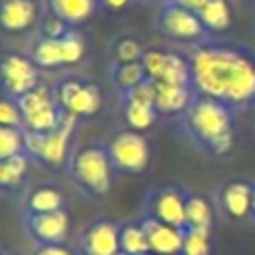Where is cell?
<instances>
[{"instance_id":"1","label":"cell","mask_w":255,"mask_h":255,"mask_svg":"<svg viewBox=\"0 0 255 255\" xmlns=\"http://www.w3.org/2000/svg\"><path fill=\"white\" fill-rule=\"evenodd\" d=\"M191 84L197 94L235 110L255 104V56L225 46H201L191 54Z\"/></svg>"},{"instance_id":"2","label":"cell","mask_w":255,"mask_h":255,"mask_svg":"<svg viewBox=\"0 0 255 255\" xmlns=\"http://www.w3.org/2000/svg\"><path fill=\"white\" fill-rule=\"evenodd\" d=\"M237 110L221 100L193 94L189 106L177 116L185 139L209 157L225 155L233 145Z\"/></svg>"},{"instance_id":"3","label":"cell","mask_w":255,"mask_h":255,"mask_svg":"<svg viewBox=\"0 0 255 255\" xmlns=\"http://www.w3.org/2000/svg\"><path fill=\"white\" fill-rule=\"evenodd\" d=\"M70 179L90 197H102L112 187L114 167L106 143L92 141L70 153L66 163Z\"/></svg>"},{"instance_id":"4","label":"cell","mask_w":255,"mask_h":255,"mask_svg":"<svg viewBox=\"0 0 255 255\" xmlns=\"http://www.w3.org/2000/svg\"><path fill=\"white\" fill-rule=\"evenodd\" d=\"M76 118L64 112L60 126L48 133H36L24 129V151L32 161H42L46 167H62L68 163L70 139L76 128Z\"/></svg>"},{"instance_id":"5","label":"cell","mask_w":255,"mask_h":255,"mask_svg":"<svg viewBox=\"0 0 255 255\" xmlns=\"http://www.w3.org/2000/svg\"><path fill=\"white\" fill-rule=\"evenodd\" d=\"M108 155L114 167V173H141L149 163V143L147 137L131 128H122L108 141Z\"/></svg>"},{"instance_id":"6","label":"cell","mask_w":255,"mask_h":255,"mask_svg":"<svg viewBox=\"0 0 255 255\" xmlns=\"http://www.w3.org/2000/svg\"><path fill=\"white\" fill-rule=\"evenodd\" d=\"M22 120H24V129L36 131V133H48L56 129L64 118L62 108L56 102V96L42 84H38L34 90L26 92L16 100Z\"/></svg>"},{"instance_id":"7","label":"cell","mask_w":255,"mask_h":255,"mask_svg":"<svg viewBox=\"0 0 255 255\" xmlns=\"http://www.w3.org/2000/svg\"><path fill=\"white\" fill-rule=\"evenodd\" d=\"M143 215H151L167 225L185 227V189L179 185H153L143 195Z\"/></svg>"},{"instance_id":"8","label":"cell","mask_w":255,"mask_h":255,"mask_svg":"<svg viewBox=\"0 0 255 255\" xmlns=\"http://www.w3.org/2000/svg\"><path fill=\"white\" fill-rule=\"evenodd\" d=\"M120 112L126 128L137 131L151 128L159 116L155 110V82L147 78L133 90L124 92L120 100Z\"/></svg>"},{"instance_id":"9","label":"cell","mask_w":255,"mask_h":255,"mask_svg":"<svg viewBox=\"0 0 255 255\" xmlns=\"http://www.w3.org/2000/svg\"><path fill=\"white\" fill-rule=\"evenodd\" d=\"M56 102L62 108V112L74 116L76 120L90 118L100 112L102 108V92L96 84L82 82V80H64L56 92Z\"/></svg>"},{"instance_id":"10","label":"cell","mask_w":255,"mask_h":255,"mask_svg":"<svg viewBox=\"0 0 255 255\" xmlns=\"http://www.w3.org/2000/svg\"><path fill=\"white\" fill-rule=\"evenodd\" d=\"M86 46L84 40L76 34H66L62 38H46L42 36L32 50V60L40 68H56L66 64H76L84 58Z\"/></svg>"},{"instance_id":"11","label":"cell","mask_w":255,"mask_h":255,"mask_svg":"<svg viewBox=\"0 0 255 255\" xmlns=\"http://www.w3.org/2000/svg\"><path fill=\"white\" fill-rule=\"evenodd\" d=\"M38 84V68L32 58L22 54H4L0 58V88L8 98L18 100Z\"/></svg>"},{"instance_id":"12","label":"cell","mask_w":255,"mask_h":255,"mask_svg":"<svg viewBox=\"0 0 255 255\" xmlns=\"http://www.w3.org/2000/svg\"><path fill=\"white\" fill-rule=\"evenodd\" d=\"M143 70L149 80L157 84H177V86H193L191 84V66L187 60L173 52L163 50H145L141 58Z\"/></svg>"},{"instance_id":"13","label":"cell","mask_w":255,"mask_h":255,"mask_svg":"<svg viewBox=\"0 0 255 255\" xmlns=\"http://www.w3.org/2000/svg\"><path fill=\"white\" fill-rule=\"evenodd\" d=\"M120 251V221L94 219L78 237L80 255H116Z\"/></svg>"},{"instance_id":"14","label":"cell","mask_w":255,"mask_h":255,"mask_svg":"<svg viewBox=\"0 0 255 255\" xmlns=\"http://www.w3.org/2000/svg\"><path fill=\"white\" fill-rule=\"evenodd\" d=\"M24 231L36 243V247L64 243L70 233V215L66 209L38 215L24 213Z\"/></svg>"},{"instance_id":"15","label":"cell","mask_w":255,"mask_h":255,"mask_svg":"<svg viewBox=\"0 0 255 255\" xmlns=\"http://www.w3.org/2000/svg\"><path fill=\"white\" fill-rule=\"evenodd\" d=\"M253 199V179H233L219 187L217 207L233 221L249 219Z\"/></svg>"},{"instance_id":"16","label":"cell","mask_w":255,"mask_h":255,"mask_svg":"<svg viewBox=\"0 0 255 255\" xmlns=\"http://www.w3.org/2000/svg\"><path fill=\"white\" fill-rule=\"evenodd\" d=\"M141 225L147 235L149 253L153 255H181L183 247V229L167 225L151 215L141 213Z\"/></svg>"},{"instance_id":"17","label":"cell","mask_w":255,"mask_h":255,"mask_svg":"<svg viewBox=\"0 0 255 255\" xmlns=\"http://www.w3.org/2000/svg\"><path fill=\"white\" fill-rule=\"evenodd\" d=\"M161 28L173 36V38H181V40H193L199 38L203 34V24L199 20V16L179 4L167 6L161 14Z\"/></svg>"},{"instance_id":"18","label":"cell","mask_w":255,"mask_h":255,"mask_svg":"<svg viewBox=\"0 0 255 255\" xmlns=\"http://www.w3.org/2000/svg\"><path fill=\"white\" fill-rule=\"evenodd\" d=\"M38 16L34 0H2L0 2V26L8 32L28 30Z\"/></svg>"},{"instance_id":"19","label":"cell","mask_w":255,"mask_h":255,"mask_svg":"<svg viewBox=\"0 0 255 255\" xmlns=\"http://www.w3.org/2000/svg\"><path fill=\"white\" fill-rule=\"evenodd\" d=\"M193 86L157 84L155 82V110L159 116H179L191 102Z\"/></svg>"},{"instance_id":"20","label":"cell","mask_w":255,"mask_h":255,"mask_svg":"<svg viewBox=\"0 0 255 255\" xmlns=\"http://www.w3.org/2000/svg\"><path fill=\"white\" fill-rule=\"evenodd\" d=\"M213 203L203 193L185 189V227L211 229L213 227Z\"/></svg>"},{"instance_id":"21","label":"cell","mask_w":255,"mask_h":255,"mask_svg":"<svg viewBox=\"0 0 255 255\" xmlns=\"http://www.w3.org/2000/svg\"><path fill=\"white\" fill-rule=\"evenodd\" d=\"M60 209H64V195L60 193V189L52 185H40L32 189L24 203V213H30V215L52 213Z\"/></svg>"},{"instance_id":"22","label":"cell","mask_w":255,"mask_h":255,"mask_svg":"<svg viewBox=\"0 0 255 255\" xmlns=\"http://www.w3.org/2000/svg\"><path fill=\"white\" fill-rule=\"evenodd\" d=\"M120 251L128 255L149 253V243H147V235L141 225V219L120 223Z\"/></svg>"},{"instance_id":"23","label":"cell","mask_w":255,"mask_h":255,"mask_svg":"<svg viewBox=\"0 0 255 255\" xmlns=\"http://www.w3.org/2000/svg\"><path fill=\"white\" fill-rule=\"evenodd\" d=\"M52 14L60 16L68 24H80L90 18L96 8V0H50Z\"/></svg>"},{"instance_id":"24","label":"cell","mask_w":255,"mask_h":255,"mask_svg":"<svg viewBox=\"0 0 255 255\" xmlns=\"http://www.w3.org/2000/svg\"><path fill=\"white\" fill-rule=\"evenodd\" d=\"M30 161L32 159L26 153H18L8 159H0V189L18 187L28 173Z\"/></svg>"},{"instance_id":"25","label":"cell","mask_w":255,"mask_h":255,"mask_svg":"<svg viewBox=\"0 0 255 255\" xmlns=\"http://www.w3.org/2000/svg\"><path fill=\"white\" fill-rule=\"evenodd\" d=\"M197 16H199L203 28L213 30V32L225 30L229 26V20H231V14H229V8H227V2L225 0H209L199 10Z\"/></svg>"},{"instance_id":"26","label":"cell","mask_w":255,"mask_h":255,"mask_svg":"<svg viewBox=\"0 0 255 255\" xmlns=\"http://www.w3.org/2000/svg\"><path fill=\"white\" fill-rule=\"evenodd\" d=\"M147 80V74L143 70L141 62H131V64H118L114 70V84L116 88L124 94L139 86L141 82Z\"/></svg>"},{"instance_id":"27","label":"cell","mask_w":255,"mask_h":255,"mask_svg":"<svg viewBox=\"0 0 255 255\" xmlns=\"http://www.w3.org/2000/svg\"><path fill=\"white\" fill-rule=\"evenodd\" d=\"M181 255H211V229L183 227Z\"/></svg>"},{"instance_id":"28","label":"cell","mask_w":255,"mask_h":255,"mask_svg":"<svg viewBox=\"0 0 255 255\" xmlns=\"http://www.w3.org/2000/svg\"><path fill=\"white\" fill-rule=\"evenodd\" d=\"M18 153H26L24 151V129L0 126V159H8Z\"/></svg>"},{"instance_id":"29","label":"cell","mask_w":255,"mask_h":255,"mask_svg":"<svg viewBox=\"0 0 255 255\" xmlns=\"http://www.w3.org/2000/svg\"><path fill=\"white\" fill-rule=\"evenodd\" d=\"M114 52H116V60H118V64L141 62V58H143V54H145L143 48L139 46V42L133 40V38H122V40L116 44Z\"/></svg>"},{"instance_id":"30","label":"cell","mask_w":255,"mask_h":255,"mask_svg":"<svg viewBox=\"0 0 255 255\" xmlns=\"http://www.w3.org/2000/svg\"><path fill=\"white\" fill-rule=\"evenodd\" d=\"M0 126L6 128H22L24 129V120L22 112L12 98H0Z\"/></svg>"},{"instance_id":"31","label":"cell","mask_w":255,"mask_h":255,"mask_svg":"<svg viewBox=\"0 0 255 255\" xmlns=\"http://www.w3.org/2000/svg\"><path fill=\"white\" fill-rule=\"evenodd\" d=\"M66 34H70L68 32V22H64L56 14H52L50 18H46V22H44V36L46 38H62Z\"/></svg>"},{"instance_id":"32","label":"cell","mask_w":255,"mask_h":255,"mask_svg":"<svg viewBox=\"0 0 255 255\" xmlns=\"http://www.w3.org/2000/svg\"><path fill=\"white\" fill-rule=\"evenodd\" d=\"M34 255H74V251L66 243H54V245H40V247H36Z\"/></svg>"},{"instance_id":"33","label":"cell","mask_w":255,"mask_h":255,"mask_svg":"<svg viewBox=\"0 0 255 255\" xmlns=\"http://www.w3.org/2000/svg\"><path fill=\"white\" fill-rule=\"evenodd\" d=\"M207 2H209V0H177L179 6H183V8H187V10L195 12V14H199V10H201Z\"/></svg>"},{"instance_id":"34","label":"cell","mask_w":255,"mask_h":255,"mask_svg":"<svg viewBox=\"0 0 255 255\" xmlns=\"http://www.w3.org/2000/svg\"><path fill=\"white\" fill-rule=\"evenodd\" d=\"M128 2H129V0H104V4H106L108 8H112V10H122Z\"/></svg>"},{"instance_id":"35","label":"cell","mask_w":255,"mask_h":255,"mask_svg":"<svg viewBox=\"0 0 255 255\" xmlns=\"http://www.w3.org/2000/svg\"><path fill=\"white\" fill-rule=\"evenodd\" d=\"M251 221H255V179H253V199H251V215H249Z\"/></svg>"},{"instance_id":"36","label":"cell","mask_w":255,"mask_h":255,"mask_svg":"<svg viewBox=\"0 0 255 255\" xmlns=\"http://www.w3.org/2000/svg\"><path fill=\"white\" fill-rule=\"evenodd\" d=\"M0 255H18V253H14V251H6V249H0Z\"/></svg>"},{"instance_id":"37","label":"cell","mask_w":255,"mask_h":255,"mask_svg":"<svg viewBox=\"0 0 255 255\" xmlns=\"http://www.w3.org/2000/svg\"><path fill=\"white\" fill-rule=\"evenodd\" d=\"M116 255H128V253H124V251H118V253H116Z\"/></svg>"},{"instance_id":"38","label":"cell","mask_w":255,"mask_h":255,"mask_svg":"<svg viewBox=\"0 0 255 255\" xmlns=\"http://www.w3.org/2000/svg\"><path fill=\"white\" fill-rule=\"evenodd\" d=\"M143 255H153V253H143Z\"/></svg>"}]
</instances>
